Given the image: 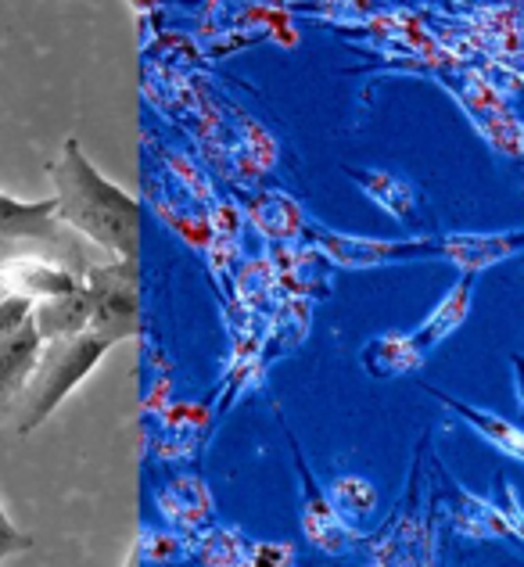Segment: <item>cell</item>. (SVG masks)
Returning <instances> with one entry per match:
<instances>
[{
    "label": "cell",
    "instance_id": "1",
    "mask_svg": "<svg viewBox=\"0 0 524 567\" xmlns=\"http://www.w3.org/2000/svg\"><path fill=\"white\" fill-rule=\"evenodd\" d=\"M48 176L54 184V205L58 223L80 230L86 241L109 251L119 262H137L141 248V205L133 194L115 187L109 176L86 158L76 137L62 144Z\"/></svg>",
    "mask_w": 524,
    "mask_h": 567
},
{
    "label": "cell",
    "instance_id": "2",
    "mask_svg": "<svg viewBox=\"0 0 524 567\" xmlns=\"http://www.w3.org/2000/svg\"><path fill=\"white\" fill-rule=\"evenodd\" d=\"M112 346L115 341L90 334V331L65 338V341H43L33 378H29L19 402L11 406L14 431H19V435H33V431L72 395V388L94 374V367L112 352Z\"/></svg>",
    "mask_w": 524,
    "mask_h": 567
},
{
    "label": "cell",
    "instance_id": "3",
    "mask_svg": "<svg viewBox=\"0 0 524 567\" xmlns=\"http://www.w3.org/2000/svg\"><path fill=\"white\" fill-rule=\"evenodd\" d=\"M471 295H474V280L471 277H460L449 295L435 306V312L417 327L410 334H381L363 346L359 360H363L367 374L373 378H399V374H410V370L424 367L428 355L435 352L442 341L460 331L463 320L471 317Z\"/></svg>",
    "mask_w": 524,
    "mask_h": 567
},
{
    "label": "cell",
    "instance_id": "4",
    "mask_svg": "<svg viewBox=\"0 0 524 567\" xmlns=\"http://www.w3.org/2000/svg\"><path fill=\"white\" fill-rule=\"evenodd\" d=\"M83 288L90 295V334L115 346L137 334V262L90 266Z\"/></svg>",
    "mask_w": 524,
    "mask_h": 567
},
{
    "label": "cell",
    "instance_id": "5",
    "mask_svg": "<svg viewBox=\"0 0 524 567\" xmlns=\"http://www.w3.org/2000/svg\"><path fill=\"white\" fill-rule=\"evenodd\" d=\"M306 237L312 251H320L327 262L346 266V270H367L381 262H407V259H431L442 256V237H410V241H373V237H346L323 230L317 223H306Z\"/></svg>",
    "mask_w": 524,
    "mask_h": 567
},
{
    "label": "cell",
    "instance_id": "6",
    "mask_svg": "<svg viewBox=\"0 0 524 567\" xmlns=\"http://www.w3.org/2000/svg\"><path fill=\"white\" fill-rule=\"evenodd\" d=\"M80 277L58 266L54 259H43L37 251H14V256L0 259V291L19 295L25 302H48V298H62L80 291Z\"/></svg>",
    "mask_w": 524,
    "mask_h": 567
},
{
    "label": "cell",
    "instance_id": "7",
    "mask_svg": "<svg viewBox=\"0 0 524 567\" xmlns=\"http://www.w3.org/2000/svg\"><path fill=\"white\" fill-rule=\"evenodd\" d=\"M295 450V467L302 474V488H306V499H302V532L306 539L317 546V549H327V554H341V549L352 546V532L346 528V520L338 517L335 503L327 499V492L320 488L317 474L309 471L306 456L298 453V445L291 442Z\"/></svg>",
    "mask_w": 524,
    "mask_h": 567
},
{
    "label": "cell",
    "instance_id": "8",
    "mask_svg": "<svg viewBox=\"0 0 524 567\" xmlns=\"http://www.w3.org/2000/svg\"><path fill=\"white\" fill-rule=\"evenodd\" d=\"M58 237V205L54 198L43 202H19L0 190V251H11L19 245L54 241Z\"/></svg>",
    "mask_w": 524,
    "mask_h": 567
},
{
    "label": "cell",
    "instance_id": "9",
    "mask_svg": "<svg viewBox=\"0 0 524 567\" xmlns=\"http://www.w3.org/2000/svg\"><path fill=\"white\" fill-rule=\"evenodd\" d=\"M524 251V230L521 234H442V256L456 266L463 277H477L489 266H496Z\"/></svg>",
    "mask_w": 524,
    "mask_h": 567
},
{
    "label": "cell",
    "instance_id": "10",
    "mask_svg": "<svg viewBox=\"0 0 524 567\" xmlns=\"http://www.w3.org/2000/svg\"><path fill=\"white\" fill-rule=\"evenodd\" d=\"M43 352V338L37 334V323L29 320L19 334L0 341V413H11L19 402L22 388L29 384L37 370V360Z\"/></svg>",
    "mask_w": 524,
    "mask_h": 567
},
{
    "label": "cell",
    "instance_id": "11",
    "mask_svg": "<svg viewBox=\"0 0 524 567\" xmlns=\"http://www.w3.org/2000/svg\"><path fill=\"white\" fill-rule=\"evenodd\" d=\"M346 169L349 181L367 194V198L384 208L388 216L402 227H413L417 219V187L399 173H388V169H359V166H341Z\"/></svg>",
    "mask_w": 524,
    "mask_h": 567
},
{
    "label": "cell",
    "instance_id": "12",
    "mask_svg": "<svg viewBox=\"0 0 524 567\" xmlns=\"http://www.w3.org/2000/svg\"><path fill=\"white\" fill-rule=\"evenodd\" d=\"M248 219L256 223V230L269 245H295L309 223L302 205L284 190H266L256 202H248Z\"/></svg>",
    "mask_w": 524,
    "mask_h": 567
},
{
    "label": "cell",
    "instance_id": "13",
    "mask_svg": "<svg viewBox=\"0 0 524 567\" xmlns=\"http://www.w3.org/2000/svg\"><path fill=\"white\" fill-rule=\"evenodd\" d=\"M33 323H37V334L43 341H65V338L86 334L90 331V295H86V288L80 284V291L37 302Z\"/></svg>",
    "mask_w": 524,
    "mask_h": 567
},
{
    "label": "cell",
    "instance_id": "14",
    "mask_svg": "<svg viewBox=\"0 0 524 567\" xmlns=\"http://www.w3.org/2000/svg\"><path fill=\"white\" fill-rule=\"evenodd\" d=\"M431 395H435L442 406H449L453 413H460L463 421H468L477 435H482L485 442H492L496 445L500 453H506V456H514V460H521L524 464V431L517 427V424H511V421H503V416H496V413H489V410H477V406H468V402H460V399H453V395H445V392H439V388H428Z\"/></svg>",
    "mask_w": 524,
    "mask_h": 567
},
{
    "label": "cell",
    "instance_id": "15",
    "mask_svg": "<svg viewBox=\"0 0 524 567\" xmlns=\"http://www.w3.org/2000/svg\"><path fill=\"white\" fill-rule=\"evenodd\" d=\"M242 227H245V216L242 208L234 202H219L208 208V262H213V270L223 277L227 274V266L237 259V248H242Z\"/></svg>",
    "mask_w": 524,
    "mask_h": 567
},
{
    "label": "cell",
    "instance_id": "16",
    "mask_svg": "<svg viewBox=\"0 0 524 567\" xmlns=\"http://www.w3.org/2000/svg\"><path fill=\"white\" fill-rule=\"evenodd\" d=\"M198 560L205 567H242L248 560V543L245 535H237L234 528H223V532H208L205 543L198 546Z\"/></svg>",
    "mask_w": 524,
    "mask_h": 567
},
{
    "label": "cell",
    "instance_id": "17",
    "mask_svg": "<svg viewBox=\"0 0 524 567\" xmlns=\"http://www.w3.org/2000/svg\"><path fill=\"white\" fill-rule=\"evenodd\" d=\"M331 496H335L338 511L359 514V517L373 514V506H378V492H373V485L363 482V477H338L335 488H331Z\"/></svg>",
    "mask_w": 524,
    "mask_h": 567
},
{
    "label": "cell",
    "instance_id": "18",
    "mask_svg": "<svg viewBox=\"0 0 524 567\" xmlns=\"http://www.w3.org/2000/svg\"><path fill=\"white\" fill-rule=\"evenodd\" d=\"M29 320H33V302L19 295H0V341L19 334Z\"/></svg>",
    "mask_w": 524,
    "mask_h": 567
},
{
    "label": "cell",
    "instance_id": "19",
    "mask_svg": "<svg viewBox=\"0 0 524 567\" xmlns=\"http://www.w3.org/2000/svg\"><path fill=\"white\" fill-rule=\"evenodd\" d=\"M25 549H33V535L14 528L11 517L4 514V506H0V564L14 554H25Z\"/></svg>",
    "mask_w": 524,
    "mask_h": 567
},
{
    "label": "cell",
    "instance_id": "20",
    "mask_svg": "<svg viewBox=\"0 0 524 567\" xmlns=\"http://www.w3.org/2000/svg\"><path fill=\"white\" fill-rule=\"evenodd\" d=\"M506 496H511V511H503V517H511V532L524 539V514L517 506V496H514V492H506Z\"/></svg>",
    "mask_w": 524,
    "mask_h": 567
},
{
    "label": "cell",
    "instance_id": "21",
    "mask_svg": "<svg viewBox=\"0 0 524 567\" xmlns=\"http://www.w3.org/2000/svg\"><path fill=\"white\" fill-rule=\"evenodd\" d=\"M514 384H517V402H521V410H524V355L521 352L514 355Z\"/></svg>",
    "mask_w": 524,
    "mask_h": 567
}]
</instances>
